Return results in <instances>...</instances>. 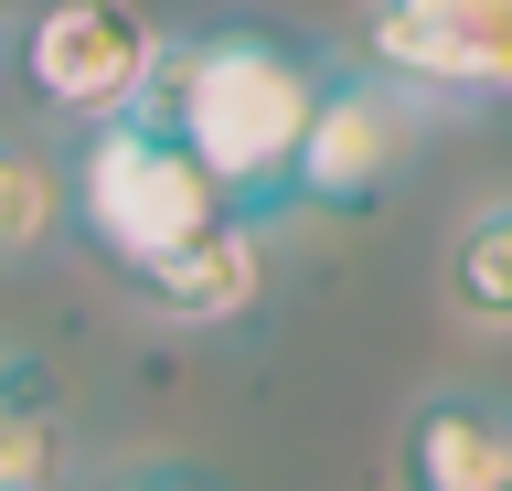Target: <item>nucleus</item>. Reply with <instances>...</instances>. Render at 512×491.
I'll return each instance as SVG.
<instances>
[{"mask_svg":"<svg viewBox=\"0 0 512 491\" xmlns=\"http://www.w3.org/2000/svg\"><path fill=\"white\" fill-rule=\"evenodd\" d=\"M320 86H331V54H310L299 33L214 22V33H160L128 118L160 129L171 150H192L214 171V193L267 225L278 193H288V161H299V129H310Z\"/></svg>","mask_w":512,"mask_h":491,"instance_id":"f257e3e1","label":"nucleus"},{"mask_svg":"<svg viewBox=\"0 0 512 491\" xmlns=\"http://www.w3.org/2000/svg\"><path fill=\"white\" fill-rule=\"evenodd\" d=\"M64 193H75L64 225L86 235L107 267H139V257H160V246H182V235L235 214V203L214 193V171L192 161V150H171L160 129H139L128 107L118 118H86L75 161H64Z\"/></svg>","mask_w":512,"mask_h":491,"instance_id":"f03ea898","label":"nucleus"},{"mask_svg":"<svg viewBox=\"0 0 512 491\" xmlns=\"http://www.w3.org/2000/svg\"><path fill=\"white\" fill-rule=\"evenodd\" d=\"M160 54V22L139 0H22L11 11V75H22V97L64 129H86V118H118L139 97V75Z\"/></svg>","mask_w":512,"mask_h":491,"instance_id":"7ed1b4c3","label":"nucleus"},{"mask_svg":"<svg viewBox=\"0 0 512 491\" xmlns=\"http://www.w3.org/2000/svg\"><path fill=\"white\" fill-rule=\"evenodd\" d=\"M352 54L395 75L416 107H502L512 97V0H363Z\"/></svg>","mask_w":512,"mask_h":491,"instance_id":"20e7f679","label":"nucleus"},{"mask_svg":"<svg viewBox=\"0 0 512 491\" xmlns=\"http://www.w3.org/2000/svg\"><path fill=\"white\" fill-rule=\"evenodd\" d=\"M438 107H416L395 75L374 65H331V86H320L310 129H299V161H288V193L278 203H374L395 171H406L416 129H427Z\"/></svg>","mask_w":512,"mask_h":491,"instance_id":"39448f33","label":"nucleus"},{"mask_svg":"<svg viewBox=\"0 0 512 491\" xmlns=\"http://www.w3.org/2000/svg\"><path fill=\"white\" fill-rule=\"evenodd\" d=\"M128 299L150 310V321L171 331H224V321H246L256 289H267V225L256 214H224V225L182 235V246H160V257L118 267Z\"/></svg>","mask_w":512,"mask_h":491,"instance_id":"423d86ee","label":"nucleus"},{"mask_svg":"<svg viewBox=\"0 0 512 491\" xmlns=\"http://www.w3.org/2000/svg\"><path fill=\"white\" fill-rule=\"evenodd\" d=\"M512 481V406L427 395L406 417V491H502Z\"/></svg>","mask_w":512,"mask_h":491,"instance_id":"0eeeda50","label":"nucleus"},{"mask_svg":"<svg viewBox=\"0 0 512 491\" xmlns=\"http://www.w3.org/2000/svg\"><path fill=\"white\" fill-rule=\"evenodd\" d=\"M75 417L43 363H11L0 353V491H75Z\"/></svg>","mask_w":512,"mask_h":491,"instance_id":"6e6552de","label":"nucleus"},{"mask_svg":"<svg viewBox=\"0 0 512 491\" xmlns=\"http://www.w3.org/2000/svg\"><path fill=\"white\" fill-rule=\"evenodd\" d=\"M438 299L448 321L512 342V193H480L459 225H448V257H438Z\"/></svg>","mask_w":512,"mask_h":491,"instance_id":"1a4fd4ad","label":"nucleus"},{"mask_svg":"<svg viewBox=\"0 0 512 491\" xmlns=\"http://www.w3.org/2000/svg\"><path fill=\"white\" fill-rule=\"evenodd\" d=\"M64 214H75V193H64V150L0 129V267H32L64 235Z\"/></svg>","mask_w":512,"mask_h":491,"instance_id":"9d476101","label":"nucleus"},{"mask_svg":"<svg viewBox=\"0 0 512 491\" xmlns=\"http://www.w3.org/2000/svg\"><path fill=\"white\" fill-rule=\"evenodd\" d=\"M107 491H224V481H203V470H160V459H150V470H118Z\"/></svg>","mask_w":512,"mask_h":491,"instance_id":"9b49d317","label":"nucleus"}]
</instances>
